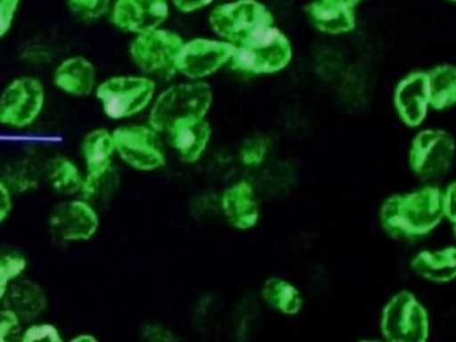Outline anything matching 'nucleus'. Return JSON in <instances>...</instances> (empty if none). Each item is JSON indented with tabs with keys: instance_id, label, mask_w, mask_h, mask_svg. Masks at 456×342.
Segmentation results:
<instances>
[{
	"instance_id": "4468645a",
	"label": "nucleus",
	"mask_w": 456,
	"mask_h": 342,
	"mask_svg": "<svg viewBox=\"0 0 456 342\" xmlns=\"http://www.w3.org/2000/svg\"><path fill=\"white\" fill-rule=\"evenodd\" d=\"M395 105L401 119L410 127H418L425 121L429 107L427 72H413L398 84Z\"/></svg>"
},
{
	"instance_id": "0eeeda50",
	"label": "nucleus",
	"mask_w": 456,
	"mask_h": 342,
	"mask_svg": "<svg viewBox=\"0 0 456 342\" xmlns=\"http://www.w3.org/2000/svg\"><path fill=\"white\" fill-rule=\"evenodd\" d=\"M46 93L39 79L20 77L0 94V126L23 130L31 127L42 114Z\"/></svg>"
},
{
	"instance_id": "f03ea898",
	"label": "nucleus",
	"mask_w": 456,
	"mask_h": 342,
	"mask_svg": "<svg viewBox=\"0 0 456 342\" xmlns=\"http://www.w3.org/2000/svg\"><path fill=\"white\" fill-rule=\"evenodd\" d=\"M213 100L210 86L203 81L171 86L153 101L149 126L158 133H168L177 122L205 119Z\"/></svg>"
},
{
	"instance_id": "72a5a7b5",
	"label": "nucleus",
	"mask_w": 456,
	"mask_h": 342,
	"mask_svg": "<svg viewBox=\"0 0 456 342\" xmlns=\"http://www.w3.org/2000/svg\"><path fill=\"white\" fill-rule=\"evenodd\" d=\"M142 337L151 341H175L173 333L160 325L149 324L142 328Z\"/></svg>"
},
{
	"instance_id": "9b49d317",
	"label": "nucleus",
	"mask_w": 456,
	"mask_h": 342,
	"mask_svg": "<svg viewBox=\"0 0 456 342\" xmlns=\"http://www.w3.org/2000/svg\"><path fill=\"white\" fill-rule=\"evenodd\" d=\"M100 224L95 207L83 198L59 203L48 217L51 233L61 242L89 241L99 232Z\"/></svg>"
},
{
	"instance_id": "2f4dec72",
	"label": "nucleus",
	"mask_w": 456,
	"mask_h": 342,
	"mask_svg": "<svg viewBox=\"0 0 456 342\" xmlns=\"http://www.w3.org/2000/svg\"><path fill=\"white\" fill-rule=\"evenodd\" d=\"M21 0H0V39L13 27Z\"/></svg>"
},
{
	"instance_id": "1a4fd4ad",
	"label": "nucleus",
	"mask_w": 456,
	"mask_h": 342,
	"mask_svg": "<svg viewBox=\"0 0 456 342\" xmlns=\"http://www.w3.org/2000/svg\"><path fill=\"white\" fill-rule=\"evenodd\" d=\"M209 22L216 35L236 45L256 32L272 27L274 16L256 0H238L216 7L210 13Z\"/></svg>"
},
{
	"instance_id": "bb28decb",
	"label": "nucleus",
	"mask_w": 456,
	"mask_h": 342,
	"mask_svg": "<svg viewBox=\"0 0 456 342\" xmlns=\"http://www.w3.org/2000/svg\"><path fill=\"white\" fill-rule=\"evenodd\" d=\"M271 145L272 142L266 136L256 135L247 138L240 149V160L244 166H260L266 159Z\"/></svg>"
},
{
	"instance_id": "cd10ccee",
	"label": "nucleus",
	"mask_w": 456,
	"mask_h": 342,
	"mask_svg": "<svg viewBox=\"0 0 456 342\" xmlns=\"http://www.w3.org/2000/svg\"><path fill=\"white\" fill-rule=\"evenodd\" d=\"M69 10L86 21H94L108 13L110 0H67Z\"/></svg>"
},
{
	"instance_id": "9d476101",
	"label": "nucleus",
	"mask_w": 456,
	"mask_h": 342,
	"mask_svg": "<svg viewBox=\"0 0 456 342\" xmlns=\"http://www.w3.org/2000/svg\"><path fill=\"white\" fill-rule=\"evenodd\" d=\"M455 144L449 133L428 129L415 136L409 154V165L418 177L435 179L444 176L454 160Z\"/></svg>"
},
{
	"instance_id": "473e14b6",
	"label": "nucleus",
	"mask_w": 456,
	"mask_h": 342,
	"mask_svg": "<svg viewBox=\"0 0 456 342\" xmlns=\"http://www.w3.org/2000/svg\"><path fill=\"white\" fill-rule=\"evenodd\" d=\"M456 184L452 182L445 192L443 193L444 217L449 219L452 225L456 224Z\"/></svg>"
},
{
	"instance_id": "c9c22d12",
	"label": "nucleus",
	"mask_w": 456,
	"mask_h": 342,
	"mask_svg": "<svg viewBox=\"0 0 456 342\" xmlns=\"http://www.w3.org/2000/svg\"><path fill=\"white\" fill-rule=\"evenodd\" d=\"M174 6L182 13H193L202 8L210 5L214 0H171Z\"/></svg>"
},
{
	"instance_id": "aec40b11",
	"label": "nucleus",
	"mask_w": 456,
	"mask_h": 342,
	"mask_svg": "<svg viewBox=\"0 0 456 342\" xmlns=\"http://www.w3.org/2000/svg\"><path fill=\"white\" fill-rule=\"evenodd\" d=\"M411 267L421 278L435 283H449L456 276L455 247L439 251H421L411 262Z\"/></svg>"
},
{
	"instance_id": "c85d7f7f",
	"label": "nucleus",
	"mask_w": 456,
	"mask_h": 342,
	"mask_svg": "<svg viewBox=\"0 0 456 342\" xmlns=\"http://www.w3.org/2000/svg\"><path fill=\"white\" fill-rule=\"evenodd\" d=\"M21 342H63L59 328L51 323L28 325L20 336Z\"/></svg>"
},
{
	"instance_id": "4c0bfd02",
	"label": "nucleus",
	"mask_w": 456,
	"mask_h": 342,
	"mask_svg": "<svg viewBox=\"0 0 456 342\" xmlns=\"http://www.w3.org/2000/svg\"><path fill=\"white\" fill-rule=\"evenodd\" d=\"M71 342H97L99 339L91 333H80V335L73 337Z\"/></svg>"
},
{
	"instance_id": "7c9ffc66",
	"label": "nucleus",
	"mask_w": 456,
	"mask_h": 342,
	"mask_svg": "<svg viewBox=\"0 0 456 342\" xmlns=\"http://www.w3.org/2000/svg\"><path fill=\"white\" fill-rule=\"evenodd\" d=\"M22 321L14 312L4 307L0 311V342L11 340V338L20 337Z\"/></svg>"
},
{
	"instance_id": "f257e3e1",
	"label": "nucleus",
	"mask_w": 456,
	"mask_h": 342,
	"mask_svg": "<svg viewBox=\"0 0 456 342\" xmlns=\"http://www.w3.org/2000/svg\"><path fill=\"white\" fill-rule=\"evenodd\" d=\"M443 218V192L434 186L392 195L380 210L381 226L392 238L399 240L422 238L433 232Z\"/></svg>"
},
{
	"instance_id": "dca6fc26",
	"label": "nucleus",
	"mask_w": 456,
	"mask_h": 342,
	"mask_svg": "<svg viewBox=\"0 0 456 342\" xmlns=\"http://www.w3.org/2000/svg\"><path fill=\"white\" fill-rule=\"evenodd\" d=\"M169 144L187 165L197 164L206 152L211 138L209 122L205 119L181 121L169 129Z\"/></svg>"
},
{
	"instance_id": "f3484780",
	"label": "nucleus",
	"mask_w": 456,
	"mask_h": 342,
	"mask_svg": "<svg viewBox=\"0 0 456 342\" xmlns=\"http://www.w3.org/2000/svg\"><path fill=\"white\" fill-rule=\"evenodd\" d=\"M53 83L67 95L83 97L95 91L97 71L95 65L84 56H73L56 68Z\"/></svg>"
},
{
	"instance_id": "423d86ee",
	"label": "nucleus",
	"mask_w": 456,
	"mask_h": 342,
	"mask_svg": "<svg viewBox=\"0 0 456 342\" xmlns=\"http://www.w3.org/2000/svg\"><path fill=\"white\" fill-rule=\"evenodd\" d=\"M157 130L150 126H121L113 130L116 154L129 168L152 173L164 168L167 154Z\"/></svg>"
},
{
	"instance_id": "5701e85b",
	"label": "nucleus",
	"mask_w": 456,
	"mask_h": 342,
	"mask_svg": "<svg viewBox=\"0 0 456 342\" xmlns=\"http://www.w3.org/2000/svg\"><path fill=\"white\" fill-rule=\"evenodd\" d=\"M429 105L445 110L456 101V70L453 65L444 64L427 72Z\"/></svg>"
},
{
	"instance_id": "6e6552de",
	"label": "nucleus",
	"mask_w": 456,
	"mask_h": 342,
	"mask_svg": "<svg viewBox=\"0 0 456 342\" xmlns=\"http://www.w3.org/2000/svg\"><path fill=\"white\" fill-rule=\"evenodd\" d=\"M381 332L390 342H426L429 315L412 292H398L382 312Z\"/></svg>"
},
{
	"instance_id": "c756f323",
	"label": "nucleus",
	"mask_w": 456,
	"mask_h": 342,
	"mask_svg": "<svg viewBox=\"0 0 456 342\" xmlns=\"http://www.w3.org/2000/svg\"><path fill=\"white\" fill-rule=\"evenodd\" d=\"M40 175L37 170L35 164L31 162L22 161L18 168H15L14 174H12V184L14 189L20 192H28V191L35 190L39 184Z\"/></svg>"
},
{
	"instance_id": "6ab92c4d",
	"label": "nucleus",
	"mask_w": 456,
	"mask_h": 342,
	"mask_svg": "<svg viewBox=\"0 0 456 342\" xmlns=\"http://www.w3.org/2000/svg\"><path fill=\"white\" fill-rule=\"evenodd\" d=\"M305 12L313 26L325 34H347L356 27L353 8L333 5L320 0L308 4Z\"/></svg>"
},
{
	"instance_id": "393cba45",
	"label": "nucleus",
	"mask_w": 456,
	"mask_h": 342,
	"mask_svg": "<svg viewBox=\"0 0 456 342\" xmlns=\"http://www.w3.org/2000/svg\"><path fill=\"white\" fill-rule=\"evenodd\" d=\"M120 184L119 173L113 165L108 169L88 173L84 179L81 197L94 203H105L113 198Z\"/></svg>"
},
{
	"instance_id": "20e7f679",
	"label": "nucleus",
	"mask_w": 456,
	"mask_h": 342,
	"mask_svg": "<svg viewBox=\"0 0 456 342\" xmlns=\"http://www.w3.org/2000/svg\"><path fill=\"white\" fill-rule=\"evenodd\" d=\"M156 91V83L148 77L117 76L97 86L95 95L109 119L124 120L145 111Z\"/></svg>"
},
{
	"instance_id": "f704fd0d",
	"label": "nucleus",
	"mask_w": 456,
	"mask_h": 342,
	"mask_svg": "<svg viewBox=\"0 0 456 342\" xmlns=\"http://www.w3.org/2000/svg\"><path fill=\"white\" fill-rule=\"evenodd\" d=\"M13 209L11 190L5 183L0 182V224H3Z\"/></svg>"
},
{
	"instance_id": "7ed1b4c3",
	"label": "nucleus",
	"mask_w": 456,
	"mask_h": 342,
	"mask_svg": "<svg viewBox=\"0 0 456 342\" xmlns=\"http://www.w3.org/2000/svg\"><path fill=\"white\" fill-rule=\"evenodd\" d=\"M231 68L249 75L283 70L292 59L291 44L278 28L268 27L234 45Z\"/></svg>"
},
{
	"instance_id": "58836bf2",
	"label": "nucleus",
	"mask_w": 456,
	"mask_h": 342,
	"mask_svg": "<svg viewBox=\"0 0 456 342\" xmlns=\"http://www.w3.org/2000/svg\"><path fill=\"white\" fill-rule=\"evenodd\" d=\"M450 2L454 3V2H455V0H450Z\"/></svg>"
},
{
	"instance_id": "a878e982",
	"label": "nucleus",
	"mask_w": 456,
	"mask_h": 342,
	"mask_svg": "<svg viewBox=\"0 0 456 342\" xmlns=\"http://www.w3.org/2000/svg\"><path fill=\"white\" fill-rule=\"evenodd\" d=\"M27 267L28 262L23 255L14 252V254L0 256V301L5 298L11 283L21 278Z\"/></svg>"
},
{
	"instance_id": "2eb2a0df",
	"label": "nucleus",
	"mask_w": 456,
	"mask_h": 342,
	"mask_svg": "<svg viewBox=\"0 0 456 342\" xmlns=\"http://www.w3.org/2000/svg\"><path fill=\"white\" fill-rule=\"evenodd\" d=\"M219 203L227 222L238 230H251L258 224L259 205L249 183L240 182L228 187Z\"/></svg>"
},
{
	"instance_id": "b1692460",
	"label": "nucleus",
	"mask_w": 456,
	"mask_h": 342,
	"mask_svg": "<svg viewBox=\"0 0 456 342\" xmlns=\"http://www.w3.org/2000/svg\"><path fill=\"white\" fill-rule=\"evenodd\" d=\"M262 293L268 305L285 315H296L303 308L304 300L300 292L288 281L276 276L265 282Z\"/></svg>"
},
{
	"instance_id": "ddd939ff",
	"label": "nucleus",
	"mask_w": 456,
	"mask_h": 342,
	"mask_svg": "<svg viewBox=\"0 0 456 342\" xmlns=\"http://www.w3.org/2000/svg\"><path fill=\"white\" fill-rule=\"evenodd\" d=\"M169 13L168 0H117L111 20L119 30L141 35L160 28Z\"/></svg>"
},
{
	"instance_id": "a211bd4d",
	"label": "nucleus",
	"mask_w": 456,
	"mask_h": 342,
	"mask_svg": "<svg viewBox=\"0 0 456 342\" xmlns=\"http://www.w3.org/2000/svg\"><path fill=\"white\" fill-rule=\"evenodd\" d=\"M4 307L14 312L24 323L38 320L47 311L48 299L42 285L30 280H15L3 299Z\"/></svg>"
},
{
	"instance_id": "39448f33",
	"label": "nucleus",
	"mask_w": 456,
	"mask_h": 342,
	"mask_svg": "<svg viewBox=\"0 0 456 342\" xmlns=\"http://www.w3.org/2000/svg\"><path fill=\"white\" fill-rule=\"evenodd\" d=\"M184 39L176 32L154 28L137 35L130 45L129 54L142 72L160 78H170L176 73V61Z\"/></svg>"
},
{
	"instance_id": "412c9836",
	"label": "nucleus",
	"mask_w": 456,
	"mask_h": 342,
	"mask_svg": "<svg viewBox=\"0 0 456 342\" xmlns=\"http://www.w3.org/2000/svg\"><path fill=\"white\" fill-rule=\"evenodd\" d=\"M81 154L88 173H97L113 165L116 146L112 132L105 128H96L89 132L81 142Z\"/></svg>"
},
{
	"instance_id": "4be33fe9",
	"label": "nucleus",
	"mask_w": 456,
	"mask_h": 342,
	"mask_svg": "<svg viewBox=\"0 0 456 342\" xmlns=\"http://www.w3.org/2000/svg\"><path fill=\"white\" fill-rule=\"evenodd\" d=\"M48 184L55 193L72 197L81 192L85 176L70 158L56 156L46 167Z\"/></svg>"
},
{
	"instance_id": "f8f14e48",
	"label": "nucleus",
	"mask_w": 456,
	"mask_h": 342,
	"mask_svg": "<svg viewBox=\"0 0 456 342\" xmlns=\"http://www.w3.org/2000/svg\"><path fill=\"white\" fill-rule=\"evenodd\" d=\"M234 45L221 40L197 38L185 42L176 61V72L191 80L214 75L230 62Z\"/></svg>"
},
{
	"instance_id": "e433bc0d",
	"label": "nucleus",
	"mask_w": 456,
	"mask_h": 342,
	"mask_svg": "<svg viewBox=\"0 0 456 342\" xmlns=\"http://www.w3.org/2000/svg\"><path fill=\"white\" fill-rule=\"evenodd\" d=\"M322 2L333 4V5H340L348 8H353L357 6L358 4L362 2V0H322Z\"/></svg>"
}]
</instances>
